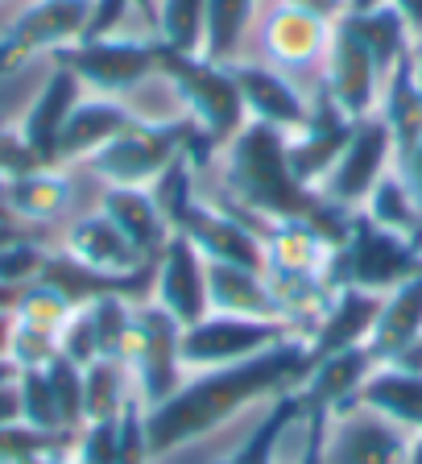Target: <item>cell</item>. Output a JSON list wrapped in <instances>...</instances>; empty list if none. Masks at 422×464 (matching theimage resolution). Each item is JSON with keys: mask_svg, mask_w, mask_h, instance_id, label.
Returning <instances> with one entry per match:
<instances>
[{"mask_svg": "<svg viewBox=\"0 0 422 464\" xmlns=\"http://www.w3.org/2000/svg\"><path fill=\"white\" fill-rule=\"evenodd\" d=\"M311 365H315L311 344L302 336H290L249 361L187 373V382L166 402L145 411L149 456H170L187 444H199L220 427L236 423L253 406H269L273 398L294 394L307 382Z\"/></svg>", "mask_w": 422, "mask_h": 464, "instance_id": "cell-1", "label": "cell"}, {"mask_svg": "<svg viewBox=\"0 0 422 464\" xmlns=\"http://www.w3.org/2000/svg\"><path fill=\"white\" fill-rule=\"evenodd\" d=\"M216 191L228 195L236 208L261 216V220H311L323 228L331 241H344L352 212L327 203L315 187H302L290 174L286 162V133L269 125H249L240 129L228 145H224L216 162Z\"/></svg>", "mask_w": 422, "mask_h": 464, "instance_id": "cell-2", "label": "cell"}, {"mask_svg": "<svg viewBox=\"0 0 422 464\" xmlns=\"http://www.w3.org/2000/svg\"><path fill=\"white\" fill-rule=\"evenodd\" d=\"M178 158H191L199 170H211L216 150L203 141V133L178 116H137L129 129L112 137L100 154L87 158V170L104 187H154Z\"/></svg>", "mask_w": 422, "mask_h": 464, "instance_id": "cell-3", "label": "cell"}, {"mask_svg": "<svg viewBox=\"0 0 422 464\" xmlns=\"http://www.w3.org/2000/svg\"><path fill=\"white\" fill-rule=\"evenodd\" d=\"M162 83L174 92L183 116L216 154L249 125V108L232 75V63H211L203 54H178L162 46Z\"/></svg>", "mask_w": 422, "mask_h": 464, "instance_id": "cell-4", "label": "cell"}, {"mask_svg": "<svg viewBox=\"0 0 422 464\" xmlns=\"http://www.w3.org/2000/svg\"><path fill=\"white\" fill-rule=\"evenodd\" d=\"M54 67H67L87 92L125 100L149 79H162V42L154 34H100V38L67 42L50 54Z\"/></svg>", "mask_w": 422, "mask_h": 464, "instance_id": "cell-5", "label": "cell"}, {"mask_svg": "<svg viewBox=\"0 0 422 464\" xmlns=\"http://www.w3.org/2000/svg\"><path fill=\"white\" fill-rule=\"evenodd\" d=\"M422 274V245L410 237L373 224L365 212H352L344 241L331 253V286H356V290H385L402 286L406 278Z\"/></svg>", "mask_w": 422, "mask_h": 464, "instance_id": "cell-6", "label": "cell"}, {"mask_svg": "<svg viewBox=\"0 0 422 464\" xmlns=\"http://www.w3.org/2000/svg\"><path fill=\"white\" fill-rule=\"evenodd\" d=\"M129 369H133L137 398L145 402V411L166 402V398L187 382V373H191V369L183 365V324L174 315H166L154 299L137 303Z\"/></svg>", "mask_w": 422, "mask_h": 464, "instance_id": "cell-7", "label": "cell"}, {"mask_svg": "<svg viewBox=\"0 0 422 464\" xmlns=\"http://www.w3.org/2000/svg\"><path fill=\"white\" fill-rule=\"evenodd\" d=\"M294 336L290 324L282 319H249V315H224V311H207L195 319L191 328H183V365L191 369H216V365H236L249 361L265 348L282 344Z\"/></svg>", "mask_w": 422, "mask_h": 464, "instance_id": "cell-8", "label": "cell"}, {"mask_svg": "<svg viewBox=\"0 0 422 464\" xmlns=\"http://www.w3.org/2000/svg\"><path fill=\"white\" fill-rule=\"evenodd\" d=\"M389 166H398L394 137H389V125L373 112V116H365V121H356L348 145L340 150L331 170L319 179L315 191L323 195L327 203L344 208V212H360V203L369 199V191L381 183V174L389 170Z\"/></svg>", "mask_w": 422, "mask_h": 464, "instance_id": "cell-9", "label": "cell"}, {"mask_svg": "<svg viewBox=\"0 0 422 464\" xmlns=\"http://www.w3.org/2000/svg\"><path fill=\"white\" fill-rule=\"evenodd\" d=\"M91 21V0H34L0 34V79H9L29 58L54 54L58 46L79 42Z\"/></svg>", "mask_w": 422, "mask_h": 464, "instance_id": "cell-10", "label": "cell"}, {"mask_svg": "<svg viewBox=\"0 0 422 464\" xmlns=\"http://www.w3.org/2000/svg\"><path fill=\"white\" fill-rule=\"evenodd\" d=\"M327 96L336 100L352 121H365L377 112L381 104V87H385V71L377 67L373 50L365 46V38L352 29V21L340 17L331 25V42L323 54V83Z\"/></svg>", "mask_w": 422, "mask_h": 464, "instance_id": "cell-11", "label": "cell"}, {"mask_svg": "<svg viewBox=\"0 0 422 464\" xmlns=\"http://www.w3.org/2000/svg\"><path fill=\"white\" fill-rule=\"evenodd\" d=\"M410 435L352 402L327 419V464H406Z\"/></svg>", "mask_w": 422, "mask_h": 464, "instance_id": "cell-12", "label": "cell"}, {"mask_svg": "<svg viewBox=\"0 0 422 464\" xmlns=\"http://www.w3.org/2000/svg\"><path fill=\"white\" fill-rule=\"evenodd\" d=\"M149 299L174 315L183 328H191L195 319H203L211 311V290H207V257L195 249L187 237L174 232L170 245L162 249V257L154 261V286Z\"/></svg>", "mask_w": 422, "mask_h": 464, "instance_id": "cell-13", "label": "cell"}, {"mask_svg": "<svg viewBox=\"0 0 422 464\" xmlns=\"http://www.w3.org/2000/svg\"><path fill=\"white\" fill-rule=\"evenodd\" d=\"M232 75H236V87L245 96V108H249V121L269 129H282V133H302L311 121V96L286 71H278L273 63H232Z\"/></svg>", "mask_w": 422, "mask_h": 464, "instance_id": "cell-14", "label": "cell"}, {"mask_svg": "<svg viewBox=\"0 0 422 464\" xmlns=\"http://www.w3.org/2000/svg\"><path fill=\"white\" fill-rule=\"evenodd\" d=\"M356 121L336 104V100L327 96L323 87H319L315 96H311V121L302 133H290L286 137V162H290V174H294L302 187H319L331 162L340 158V150L348 145L352 137Z\"/></svg>", "mask_w": 422, "mask_h": 464, "instance_id": "cell-15", "label": "cell"}, {"mask_svg": "<svg viewBox=\"0 0 422 464\" xmlns=\"http://www.w3.org/2000/svg\"><path fill=\"white\" fill-rule=\"evenodd\" d=\"M331 25L294 5H273L261 21V50L278 71H315L323 67Z\"/></svg>", "mask_w": 422, "mask_h": 464, "instance_id": "cell-16", "label": "cell"}, {"mask_svg": "<svg viewBox=\"0 0 422 464\" xmlns=\"http://www.w3.org/2000/svg\"><path fill=\"white\" fill-rule=\"evenodd\" d=\"M137 121V112L116 96H96L87 92L75 104V112L67 116V125L58 133V150H54V166L71 170V166H87V158L100 154L120 129H129Z\"/></svg>", "mask_w": 422, "mask_h": 464, "instance_id": "cell-17", "label": "cell"}, {"mask_svg": "<svg viewBox=\"0 0 422 464\" xmlns=\"http://www.w3.org/2000/svg\"><path fill=\"white\" fill-rule=\"evenodd\" d=\"M377 315H381V295L356 290V286H336L323 315H319V324L307 336L311 357L319 361V357H331V353H344V348H365L377 328Z\"/></svg>", "mask_w": 422, "mask_h": 464, "instance_id": "cell-18", "label": "cell"}, {"mask_svg": "<svg viewBox=\"0 0 422 464\" xmlns=\"http://www.w3.org/2000/svg\"><path fill=\"white\" fill-rule=\"evenodd\" d=\"M100 212L129 237V245L137 249V257L145 266H154L162 257V249L170 245L174 228L166 220V212L158 208L149 187H104L100 195Z\"/></svg>", "mask_w": 422, "mask_h": 464, "instance_id": "cell-19", "label": "cell"}, {"mask_svg": "<svg viewBox=\"0 0 422 464\" xmlns=\"http://www.w3.org/2000/svg\"><path fill=\"white\" fill-rule=\"evenodd\" d=\"M83 96H87V87L79 83L67 67H54V63H50L46 83L38 87V96H34V104L25 108V116H21V125H17L21 137L34 145V154H38L46 166H54L58 133H62L67 116L75 112V104Z\"/></svg>", "mask_w": 422, "mask_h": 464, "instance_id": "cell-20", "label": "cell"}, {"mask_svg": "<svg viewBox=\"0 0 422 464\" xmlns=\"http://www.w3.org/2000/svg\"><path fill=\"white\" fill-rule=\"evenodd\" d=\"M377 369V357L365 348H344V353H331V357H319L311 365L307 382L298 386L302 402L307 406H319V411H344V406L356 402L360 386H365V377Z\"/></svg>", "mask_w": 422, "mask_h": 464, "instance_id": "cell-21", "label": "cell"}, {"mask_svg": "<svg viewBox=\"0 0 422 464\" xmlns=\"http://www.w3.org/2000/svg\"><path fill=\"white\" fill-rule=\"evenodd\" d=\"M207 290L211 311L224 315H249V319H282V303L269 286L265 270L253 266H228V261H207ZM286 324V319H282Z\"/></svg>", "mask_w": 422, "mask_h": 464, "instance_id": "cell-22", "label": "cell"}, {"mask_svg": "<svg viewBox=\"0 0 422 464\" xmlns=\"http://www.w3.org/2000/svg\"><path fill=\"white\" fill-rule=\"evenodd\" d=\"M62 253H71L75 261L91 266L104 274H137L145 270V261L137 257V249L129 245V237L108 220L104 212H87L62 232Z\"/></svg>", "mask_w": 422, "mask_h": 464, "instance_id": "cell-23", "label": "cell"}, {"mask_svg": "<svg viewBox=\"0 0 422 464\" xmlns=\"http://www.w3.org/2000/svg\"><path fill=\"white\" fill-rule=\"evenodd\" d=\"M356 402L377 411V415L389 419L394 427H402L406 435L422 431V373H414V369L377 361V369L365 377Z\"/></svg>", "mask_w": 422, "mask_h": 464, "instance_id": "cell-24", "label": "cell"}, {"mask_svg": "<svg viewBox=\"0 0 422 464\" xmlns=\"http://www.w3.org/2000/svg\"><path fill=\"white\" fill-rule=\"evenodd\" d=\"M418 336H422V274H414L402 286L381 295V315H377V328L369 336V353L377 361H394Z\"/></svg>", "mask_w": 422, "mask_h": 464, "instance_id": "cell-25", "label": "cell"}, {"mask_svg": "<svg viewBox=\"0 0 422 464\" xmlns=\"http://www.w3.org/2000/svg\"><path fill=\"white\" fill-rule=\"evenodd\" d=\"M377 116L389 125V137H394V154L398 158L410 154L414 145L422 141V83H418V75H414L410 54H406L389 75H385Z\"/></svg>", "mask_w": 422, "mask_h": 464, "instance_id": "cell-26", "label": "cell"}, {"mask_svg": "<svg viewBox=\"0 0 422 464\" xmlns=\"http://www.w3.org/2000/svg\"><path fill=\"white\" fill-rule=\"evenodd\" d=\"M0 195H5V203L13 208V216L21 224H50L67 212L71 179H67V170L46 166V170H34L25 179H9Z\"/></svg>", "mask_w": 422, "mask_h": 464, "instance_id": "cell-27", "label": "cell"}, {"mask_svg": "<svg viewBox=\"0 0 422 464\" xmlns=\"http://www.w3.org/2000/svg\"><path fill=\"white\" fill-rule=\"evenodd\" d=\"M360 212L373 224H381V228L398 232V237H410V241L422 245V203H418V195L410 191V183H406V174L398 170V166H389V170L381 174V183L369 191V199L360 203Z\"/></svg>", "mask_w": 422, "mask_h": 464, "instance_id": "cell-28", "label": "cell"}, {"mask_svg": "<svg viewBox=\"0 0 422 464\" xmlns=\"http://www.w3.org/2000/svg\"><path fill=\"white\" fill-rule=\"evenodd\" d=\"M261 0H207V25H203V58L211 63H240V50L257 21Z\"/></svg>", "mask_w": 422, "mask_h": 464, "instance_id": "cell-29", "label": "cell"}, {"mask_svg": "<svg viewBox=\"0 0 422 464\" xmlns=\"http://www.w3.org/2000/svg\"><path fill=\"white\" fill-rule=\"evenodd\" d=\"M137 398L133 369L116 357H96L83 365V423L87 419H116Z\"/></svg>", "mask_w": 422, "mask_h": 464, "instance_id": "cell-30", "label": "cell"}, {"mask_svg": "<svg viewBox=\"0 0 422 464\" xmlns=\"http://www.w3.org/2000/svg\"><path fill=\"white\" fill-rule=\"evenodd\" d=\"M344 17L352 21V29L365 38V46L373 50L377 67H381L385 75H389V71L410 54L414 34H410V25H406L402 13H398L389 0H381V5H373V9H365V13H344Z\"/></svg>", "mask_w": 422, "mask_h": 464, "instance_id": "cell-31", "label": "cell"}, {"mask_svg": "<svg viewBox=\"0 0 422 464\" xmlns=\"http://www.w3.org/2000/svg\"><path fill=\"white\" fill-rule=\"evenodd\" d=\"M75 431H42L29 423L0 427V464H67Z\"/></svg>", "mask_w": 422, "mask_h": 464, "instance_id": "cell-32", "label": "cell"}, {"mask_svg": "<svg viewBox=\"0 0 422 464\" xmlns=\"http://www.w3.org/2000/svg\"><path fill=\"white\" fill-rule=\"evenodd\" d=\"M203 25H207V0H158V25L154 38L166 50L178 54H199Z\"/></svg>", "mask_w": 422, "mask_h": 464, "instance_id": "cell-33", "label": "cell"}, {"mask_svg": "<svg viewBox=\"0 0 422 464\" xmlns=\"http://www.w3.org/2000/svg\"><path fill=\"white\" fill-rule=\"evenodd\" d=\"M71 311H75V303L62 295V290H54L50 282H29V286L17 290V307H13V315L21 319V324H34V328H46V332H62V324L71 319Z\"/></svg>", "mask_w": 422, "mask_h": 464, "instance_id": "cell-34", "label": "cell"}, {"mask_svg": "<svg viewBox=\"0 0 422 464\" xmlns=\"http://www.w3.org/2000/svg\"><path fill=\"white\" fill-rule=\"evenodd\" d=\"M17 394H21V423L42 427V431H71V427H62V415H58L46 369H21Z\"/></svg>", "mask_w": 422, "mask_h": 464, "instance_id": "cell-35", "label": "cell"}, {"mask_svg": "<svg viewBox=\"0 0 422 464\" xmlns=\"http://www.w3.org/2000/svg\"><path fill=\"white\" fill-rule=\"evenodd\" d=\"M46 257H50V249L42 241H34L29 232L25 237H17L13 245L0 249V286L21 290V286H29V282H38Z\"/></svg>", "mask_w": 422, "mask_h": 464, "instance_id": "cell-36", "label": "cell"}, {"mask_svg": "<svg viewBox=\"0 0 422 464\" xmlns=\"http://www.w3.org/2000/svg\"><path fill=\"white\" fill-rule=\"evenodd\" d=\"M46 377H50V390H54L62 427L79 431V427H83V369L58 353V357L46 365Z\"/></svg>", "mask_w": 422, "mask_h": 464, "instance_id": "cell-37", "label": "cell"}, {"mask_svg": "<svg viewBox=\"0 0 422 464\" xmlns=\"http://www.w3.org/2000/svg\"><path fill=\"white\" fill-rule=\"evenodd\" d=\"M116 448H120V415L116 419H87V423L75 431L71 460L75 464H116Z\"/></svg>", "mask_w": 422, "mask_h": 464, "instance_id": "cell-38", "label": "cell"}, {"mask_svg": "<svg viewBox=\"0 0 422 464\" xmlns=\"http://www.w3.org/2000/svg\"><path fill=\"white\" fill-rule=\"evenodd\" d=\"M17 319V315H13ZM58 357V332L34 328V324H13V340H9V361L21 369H46Z\"/></svg>", "mask_w": 422, "mask_h": 464, "instance_id": "cell-39", "label": "cell"}, {"mask_svg": "<svg viewBox=\"0 0 422 464\" xmlns=\"http://www.w3.org/2000/svg\"><path fill=\"white\" fill-rule=\"evenodd\" d=\"M58 353L67 361H75L79 369L91 365V361L100 357V340H96V324H91V315H87V307H75L71 311V319L62 324V332H58Z\"/></svg>", "mask_w": 422, "mask_h": 464, "instance_id": "cell-40", "label": "cell"}, {"mask_svg": "<svg viewBox=\"0 0 422 464\" xmlns=\"http://www.w3.org/2000/svg\"><path fill=\"white\" fill-rule=\"evenodd\" d=\"M141 9L149 17V29L158 25V0H91V21H87L83 38H100V34H116L129 21V13Z\"/></svg>", "mask_w": 422, "mask_h": 464, "instance_id": "cell-41", "label": "cell"}, {"mask_svg": "<svg viewBox=\"0 0 422 464\" xmlns=\"http://www.w3.org/2000/svg\"><path fill=\"white\" fill-rule=\"evenodd\" d=\"M149 435H145V402H133L120 411V448H116V464H149Z\"/></svg>", "mask_w": 422, "mask_h": 464, "instance_id": "cell-42", "label": "cell"}, {"mask_svg": "<svg viewBox=\"0 0 422 464\" xmlns=\"http://www.w3.org/2000/svg\"><path fill=\"white\" fill-rule=\"evenodd\" d=\"M34 170H46L38 154H34V145L21 137V129H0V174H5V183L9 179H25Z\"/></svg>", "mask_w": 422, "mask_h": 464, "instance_id": "cell-43", "label": "cell"}, {"mask_svg": "<svg viewBox=\"0 0 422 464\" xmlns=\"http://www.w3.org/2000/svg\"><path fill=\"white\" fill-rule=\"evenodd\" d=\"M327 419H331V411L307 406V415H302V444H298L294 464H327Z\"/></svg>", "mask_w": 422, "mask_h": 464, "instance_id": "cell-44", "label": "cell"}, {"mask_svg": "<svg viewBox=\"0 0 422 464\" xmlns=\"http://www.w3.org/2000/svg\"><path fill=\"white\" fill-rule=\"evenodd\" d=\"M278 5H294V9H302V13H311V17L327 21V25H336V21L348 13V0H278Z\"/></svg>", "mask_w": 422, "mask_h": 464, "instance_id": "cell-45", "label": "cell"}, {"mask_svg": "<svg viewBox=\"0 0 422 464\" xmlns=\"http://www.w3.org/2000/svg\"><path fill=\"white\" fill-rule=\"evenodd\" d=\"M21 423V394H17V377L0 382V427Z\"/></svg>", "mask_w": 422, "mask_h": 464, "instance_id": "cell-46", "label": "cell"}, {"mask_svg": "<svg viewBox=\"0 0 422 464\" xmlns=\"http://www.w3.org/2000/svg\"><path fill=\"white\" fill-rule=\"evenodd\" d=\"M398 170L406 174V183H410V191L418 195V203H422V141L414 145L410 154H402V158H398Z\"/></svg>", "mask_w": 422, "mask_h": 464, "instance_id": "cell-47", "label": "cell"}, {"mask_svg": "<svg viewBox=\"0 0 422 464\" xmlns=\"http://www.w3.org/2000/svg\"><path fill=\"white\" fill-rule=\"evenodd\" d=\"M398 13H402V21L410 25V34H422V0H389Z\"/></svg>", "mask_w": 422, "mask_h": 464, "instance_id": "cell-48", "label": "cell"}, {"mask_svg": "<svg viewBox=\"0 0 422 464\" xmlns=\"http://www.w3.org/2000/svg\"><path fill=\"white\" fill-rule=\"evenodd\" d=\"M13 311H0V357H9V340H13Z\"/></svg>", "mask_w": 422, "mask_h": 464, "instance_id": "cell-49", "label": "cell"}, {"mask_svg": "<svg viewBox=\"0 0 422 464\" xmlns=\"http://www.w3.org/2000/svg\"><path fill=\"white\" fill-rule=\"evenodd\" d=\"M17 237H25V224H0V249H5V245H13Z\"/></svg>", "mask_w": 422, "mask_h": 464, "instance_id": "cell-50", "label": "cell"}, {"mask_svg": "<svg viewBox=\"0 0 422 464\" xmlns=\"http://www.w3.org/2000/svg\"><path fill=\"white\" fill-rule=\"evenodd\" d=\"M410 63H414V75H418V83H422V34H414V42H410Z\"/></svg>", "mask_w": 422, "mask_h": 464, "instance_id": "cell-51", "label": "cell"}, {"mask_svg": "<svg viewBox=\"0 0 422 464\" xmlns=\"http://www.w3.org/2000/svg\"><path fill=\"white\" fill-rule=\"evenodd\" d=\"M406 464H422V431L410 435V456H406Z\"/></svg>", "mask_w": 422, "mask_h": 464, "instance_id": "cell-52", "label": "cell"}, {"mask_svg": "<svg viewBox=\"0 0 422 464\" xmlns=\"http://www.w3.org/2000/svg\"><path fill=\"white\" fill-rule=\"evenodd\" d=\"M13 307H17V290L0 286V311H13Z\"/></svg>", "mask_w": 422, "mask_h": 464, "instance_id": "cell-53", "label": "cell"}, {"mask_svg": "<svg viewBox=\"0 0 422 464\" xmlns=\"http://www.w3.org/2000/svg\"><path fill=\"white\" fill-rule=\"evenodd\" d=\"M13 377H17V365L9 357H0V382H13Z\"/></svg>", "mask_w": 422, "mask_h": 464, "instance_id": "cell-54", "label": "cell"}, {"mask_svg": "<svg viewBox=\"0 0 422 464\" xmlns=\"http://www.w3.org/2000/svg\"><path fill=\"white\" fill-rule=\"evenodd\" d=\"M0 224H21L17 216H13V208H9V203H5V195H0Z\"/></svg>", "mask_w": 422, "mask_h": 464, "instance_id": "cell-55", "label": "cell"}, {"mask_svg": "<svg viewBox=\"0 0 422 464\" xmlns=\"http://www.w3.org/2000/svg\"><path fill=\"white\" fill-rule=\"evenodd\" d=\"M0 191H5V174H0Z\"/></svg>", "mask_w": 422, "mask_h": 464, "instance_id": "cell-56", "label": "cell"}, {"mask_svg": "<svg viewBox=\"0 0 422 464\" xmlns=\"http://www.w3.org/2000/svg\"><path fill=\"white\" fill-rule=\"evenodd\" d=\"M67 464H75V460H67Z\"/></svg>", "mask_w": 422, "mask_h": 464, "instance_id": "cell-57", "label": "cell"}]
</instances>
